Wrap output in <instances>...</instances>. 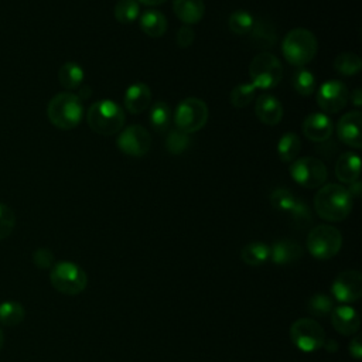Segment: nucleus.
<instances>
[{"label":"nucleus","mask_w":362,"mask_h":362,"mask_svg":"<svg viewBox=\"0 0 362 362\" xmlns=\"http://www.w3.org/2000/svg\"><path fill=\"white\" fill-rule=\"evenodd\" d=\"M314 208L320 218L329 222L344 221L352 209L349 191L339 184H325L314 197Z\"/></svg>","instance_id":"1"},{"label":"nucleus","mask_w":362,"mask_h":362,"mask_svg":"<svg viewBox=\"0 0 362 362\" xmlns=\"http://www.w3.org/2000/svg\"><path fill=\"white\" fill-rule=\"evenodd\" d=\"M47 116L49 122L61 129L71 130L76 127L83 116V105L78 95L61 92L51 98L47 106Z\"/></svg>","instance_id":"2"},{"label":"nucleus","mask_w":362,"mask_h":362,"mask_svg":"<svg viewBox=\"0 0 362 362\" xmlns=\"http://www.w3.org/2000/svg\"><path fill=\"white\" fill-rule=\"evenodd\" d=\"M124 112L113 100L103 99L90 105L86 112V122L89 127L102 136H113L124 126Z\"/></svg>","instance_id":"3"},{"label":"nucleus","mask_w":362,"mask_h":362,"mask_svg":"<svg viewBox=\"0 0 362 362\" xmlns=\"http://www.w3.org/2000/svg\"><path fill=\"white\" fill-rule=\"evenodd\" d=\"M317 49V38L307 28H294L288 31L281 42V52L286 61L294 66H304L311 62Z\"/></svg>","instance_id":"4"},{"label":"nucleus","mask_w":362,"mask_h":362,"mask_svg":"<svg viewBox=\"0 0 362 362\" xmlns=\"http://www.w3.org/2000/svg\"><path fill=\"white\" fill-rule=\"evenodd\" d=\"M52 287L66 296H76L88 286L86 272L72 262H58L49 272Z\"/></svg>","instance_id":"5"},{"label":"nucleus","mask_w":362,"mask_h":362,"mask_svg":"<svg viewBox=\"0 0 362 362\" xmlns=\"http://www.w3.org/2000/svg\"><path fill=\"white\" fill-rule=\"evenodd\" d=\"M250 83L256 89H272L279 85L283 76V66L272 52L257 54L249 65Z\"/></svg>","instance_id":"6"},{"label":"nucleus","mask_w":362,"mask_h":362,"mask_svg":"<svg viewBox=\"0 0 362 362\" xmlns=\"http://www.w3.org/2000/svg\"><path fill=\"white\" fill-rule=\"evenodd\" d=\"M342 246L341 232L331 225H318L308 232L307 249L310 255L318 260L334 257Z\"/></svg>","instance_id":"7"},{"label":"nucleus","mask_w":362,"mask_h":362,"mask_svg":"<svg viewBox=\"0 0 362 362\" xmlns=\"http://www.w3.org/2000/svg\"><path fill=\"white\" fill-rule=\"evenodd\" d=\"M208 106L202 99L185 98L174 112L175 129L189 134L201 130L208 120Z\"/></svg>","instance_id":"8"},{"label":"nucleus","mask_w":362,"mask_h":362,"mask_svg":"<svg viewBox=\"0 0 362 362\" xmlns=\"http://www.w3.org/2000/svg\"><path fill=\"white\" fill-rule=\"evenodd\" d=\"M290 338L301 352H314L322 348L325 332L313 318H298L290 327Z\"/></svg>","instance_id":"9"},{"label":"nucleus","mask_w":362,"mask_h":362,"mask_svg":"<svg viewBox=\"0 0 362 362\" xmlns=\"http://www.w3.org/2000/svg\"><path fill=\"white\" fill-rule=\"evenodd\" d=\"M325 164L315 157H301L291 163L290 175L301 187L317 188L327 180Z\"/></svg>","instance_id":"10"},{"label":"nucleus","mask_w":362,"mask_h":362,"mask_svg":"<svg viewBox=\"0 0 362 362\" xmlns=\"http://www.w3.org/2000/svg\"><path fill=\"white\" fill-rule=\"evenodd\" d=\"M117 147L130 157H143L151 147L150 133L140 124H132L119 134Z\"/></svg>","instance_id":"11"},{"label":"nucleus","mask_w":362,"mask_h":362,"mask_svg":"<svg viewBox=\"0 0 362 362\" xmlns=\"http://www.w3.org/2000/svg\"><path fill=\"white\" fill-rule=\"evenodd\" d=\"M349 99L348 88L344 82L331 79L324 82L317 90V103L327 113H337L342 110Z\"/></svg>","instance_id":"12"},{"label":"nucleus","mask_w":362,"mask_h":362,"mask_svg":"<svg viewBox=\"0 0 362 362\" xmlns=\"http://www.w3.org/2000/svg\"><path fill=\"white\" fill-rule=\"evenodd\" d=\"M331 293L344 304L359 300L362 296V274L358 270H345L339 273L332 281Z\"/></svg>","instance_id":"13"},{"label":"nucleus","mask_w":362,"mask_h":362,"mask_svg":"<svg viewBox=\"0 0 362 362\" xmlns=\"http://www.w3.org/2000/svg\"><path fill=\"white\" fill-rule=\"evenodd\" d=\"M361 124H362V113L359 110H351L341 116L337 123V134L339 141L352 147H362V136H361Z\"/></svg>","instance_id":"14"},{"label":"nucleus","mask_w":362,"mask_h":362,"mask_svg":"<svg viewBox=\"0 0 362 362\" xmlns=\"http://www.w3.org/2000/svg\"><path fill=\"white\" fill-rule=\"evenodd\" d=\"M304 136L315 143L327 141L334 132L331 119L325 113H311L301 124Z\"/></svg>","instance_id":"15"},{"label":"nucleus","mask_w":362,"mask_h":362,"mask_svg":"<svg viewBox=\"0 0 362 362\" xmlns=\"http://www.w3.org/2000/svg\"><path fill=\"white\" fill-rule=\"evenodd\" d=\"M331 324L337 332L342 335H354L358 332L361 320L355 308L348 304H341L331 311Z\"/></svg>","instance_id":"16"},{"label":"nucleus","mask_w":362,"mask_h":362,"mask_svg":"<svg viewBox=\"0 0 362 362\" xmlns=\"http://www.w3.org/2000/svg\"><path fill=\"white\" fill-rule=\"evenodd\" d=\"M255 113L262 123L267 126H274L283 117V105L273 95L263 93L256 99Z\"/></svg>","instance_id":"17"},{"label":"nucleus","mask_w":362,"mask_h":362,"mask_svg":"<svg viewBox=\"0 0 362 362\" xmlns=\"http://www.w3.org/2000/svg\"><path fill=\"white\" fill-rule=\"evenodd\" d=\"M124 107L132 115H139L144 112L151 102V90L143 82L132 83L124 92Z\"/></svg>","instance_id":"18"},{"label":"nucleus","mask_w":362,"mask_h":362,"mask_svg":"<svg viewBox=\"0 0 362 362\" xmlns=\"http://www.w3.org/2000/svg\"><path fill=\"white\" fill-rule=\"evenodd\" d=\"M301 256V245L291 239H280L270 246V259L276 264H290L297 262Z\"/></svg>","instance_id":"19"},{"label":"nucleus","mask_w":362,"mask_h":362,"mask_svg":"<svg viewBox=\"0 0 362 362\" xmlns=\"http://www.w3.org/2000/svg\"><path fill=\"white\" fill-rule=\"evenodd\" d=\"M361 174V158L356 153L345 151L335 163V175L341 182L352 184L359 180Z\"/></svg>","instance_id":"20"},{"label":"nucleus","mask_w":362,"mask_h":362,"mask_svg":"<svg viewBox=\"0 0 362 362\" xmlns=\"http://www.w3.org/2000/svg\"><path fill=\"white\" fill-rule=\"evenodd\" d=\"M173 10L184 24H197L205 14L204 0H174Z\"/></svg>","instance_id":"21"},{"label":"nucleus","mask_w":362,"mask_h":362,"mask_svg":"<svg viewBox=\"0 0 362 362\" xmlns=\"http://www.w3.org/2000/svg\"><path fill=\"white\" fill-rule=\"evenodd\" d=\"M140 28L146 35L158 38L167 31V18L158 10H147L140 17Z\"/></svg>","instance_id":"22"},{"label":"nucleus","mask_w":362,"mask_h":362,"mask_svg":"<svg viewBox=\"0 0 362 362\" xmlns=\"http://www.w3.org/2000/svg\"><path fill=\"white\" fill-rule=\"evenodd\" d=\"M83 76L85 75H83L82 66L74 61L65 62L64 65H61V68L58 71V81L68 90L81 88V85L83 82Z\"/></svg>","instance_id":"23"},{"label":"nucleus","mask_w":362,"mask_h":362,"mask_svg":"<svg viewBox=\"0 0 362 362\" xmlns=\"http://www.w3.org/2000/svg\"><path fill=\"white\" fill-rule=\"evenodd\" d=\"M240 257L243 263L249 266H260L264 264L270 259V246L263 242H252L242 247Z\"/></svg>","instance_id":"24"},{"label":"nucleus","mask_w":362,"mask_h":362,"mask_svg":"<svg viewBox=\"0 0 362 362\" xmlns=\"http://www.w3.org/2000/svg\"><path fill=\"white\" fill-rule=\"evenodd\" d=\"M250 34H252L253 42L262 48H270L277 41L276 28L273 27V24H270L266 20L255 21L253 28L250 30Z\"/></svg>","instance_id":"25"},{"label":"nucleus","mask_w":362,"mask_h":362,"mask_svg":"<svg viewBox=\"0 0 362 362\" xmlns=\"http://www.w3.org/2000/svg\"><path fill=\"white\" fill-rule=\"evenodd\" d=\"M301 140L296 133H286L280 137L277 144V153L281 161L291 163L300 154Z\"/></svg>","instance_id":"26"},{"label":"nucleus","mask_w":362,"mask_h":362,"mask_svg":"<svg viewBox=\"0 0 362 362\" xmlns=\"http://www.w3.org/2000/svg\"><path fill=\"white\" fill-rule=\"evenodd\" d=\"M171 109L165 102H156L150 109V123L156 132H165L171 124Z\"/></svg>","instance_id":"27"},{"label":"nucleus","mask_w":362,"mask_h":362,"mask_svg":"<svg viewBox=\"0 0 362 362\" xmlns=\"http://www.w3.org/2000/svg\"><path fill=\"white\" fill-rule=\"evenodd\" d=\"M25 311L18 301H4L0 304V322L6 327L18 325L24 320Z\"/></svg>","instance_id":"28"},{"label":"nucleus","mask_w":362,"mask_h":362,"mask_svg":"<svg viewBox=\"0 0 362 362\" xmlns=\"http://www.w3.org/2000/svg\"><path fill=\"white\" fill-rule=\"evenodd\" d=\"M362 61L354 52H341L334 59V68L344 76L356 75L361 71Z\"/></svg>","instance_id":"29"},{"label":"nucleus","mask_w":362,"mask_h":362,"mask_svg":"<svg viewBox=\"0 0 362 362\" xmlns=\"http://www.w3.org/2000/svg\"><path fill=\"white\" fill-rule=\"evenodd\" d=\"M140 6L137 0H119L113 8L115 18L122 24L133 23L139 18Z\"/></svg>","instance_id":"30"},{"label":"nucleus","mask_w":362,"mask_h":362,"mask_svg":"<svg viewBox=\"0 0 362 362\" xmlns=\"http://www.w3.org/2000/svg\"><path fill=\"white\" fill-rule=\"evenodd\" d=\"M334 308V300L325 293H315L307 303V311L313 317L324 318L331 314Z\"/></svg>","instance_id":"31"},{"label":"nucleus","mask_w":362,"mask_h":362,"mask_svg":"<svg viewBox=\"0 0 362 362\" xmlns=\"http://www.w3.org/2000/svg\"><path fill=\"white\" fill-rule=\"evenodd\" d=\"M291 82H293V88L296 89V92L301 96L313 95L317 88L315 76L308 69H298L297 72H294Z\"/></svg>","instance_id":"32"},{"label":"nucleus","mask_w":362,"mask_h":362,"mask_svg":"<svg viewBox=\"0 0 362 362\" xmlns=\"http://www.w3.org/2000/svg\"><path fill=\"white\" fill-rule=\"evenodd\" d=\"M255 24V18L250 13L245 11V10H238L233 11L229 18H228V27L232 33L238 34V35H245L249 34L250 30L253 28Z\"/></svg>","instance_id":"33"},{"label":"nucleus","mask_w":362,"mask_h":362,"mask_svg":"<svg viewBox=\"0 0 362 362\" xmlns=\"http://www.w3.org/2000/svg\"><path fill=\"white\" fill-rule=\"evenodd\" d=\"M256 88L250 83V82H243V83H239L236 85L232 90H230V103L238 107V109H242V107H246L255 98L256 95Z\"/></svg>","instance_id":"34"},{"label":"nucleus","mask_w":362,"mask_h":362,"mask_svg":"<svg viewBox=\"0 0 362 362\" xmlns=\"http://www.w3.org/2000/svg\"><path fill=\"white\" fill-rule=\"evenodd\" d=\"M293 225L298 229H304V228H308L313 222V215H311V211L308 208V205L305 202H303L301 199L297 198L296 204L293 205V208L287 212Z\"/></svg>","instance_id":"35"},{"label":"nucleus","mask_w":362,"mask_h":362,"mask_svg":"<svg viewBox=\"0 0 362 362\" xmlns=\"http://www.w3.org/2000/svg\"><path fill=\"white\" fill-rule=\"evenodd\" d=\"M296 201H297V197H294L286 188H276L270 194V202H272L273 208L280 211V212H286L287 214L293 208Z\"/></svg>","instance_id":"36"},{"label":"nucleus","mask_w":362,"mask_h":362,"mask_svg":"<svg viewBox=\"0 0 362 362\" xmlns=\"http://www.w3.org/2000/svg\"><path fill=\"white\" fill-rule=\"evenodd\" d=\"M188 143H189V139H188L187 133H184L178 129H173V130H170V133L167 136L165 147L171 154H181L188 147Z\"/></svg>","instance_id":"37"},{"label":"nucleus","mask_w":362,"mask_h":362,"mask_svg":"<svg viewBox=\"0 0 362 362\" xmlns=\"http://www.w3.org/2000/svg\"><path fill=\"white\" fill-rule=\"evenodd\" d=\"M16 216L10 206L0 202V240L6 239L14 229Z\"/></svg>","instance_id":"38"},{"label":"nucleus","mask_w":362,"mask_h":362,"mask_svg":"<svg viewBox=\"0 0 362 362\" xmlns=\"http://www.w3.org/2000/svg\"><path fill=\"white\" fill-rule=\"evenodd\" d=\"M33 262L40 269H49L54 263V255L47 247H40L33 255Z\"/></svg>","instance_id":"39"},{"label":"nucleus","mask_w":362,"mask_h":362,"mask_svg":"<svg viewBox=\"0 0 362 362\" xmlns=\"http://www.w3.org/2000/svg\"><path fill=\"white\" fill-rule=\"evenodd\" d=\"M195 38V33L189 25H184L177 31V44L181 48H188Z\"/></svg>","instance_id":"40"},{"label":"nucleus","mask_w":362,"mask_h":362,"mask_svg":"<svg viewBox=\"0 0 362 362\" xmlns=\"http://www.w3.org/2000/svg\"><path fill=\"white\" fill-rule=\"evenodd\" d=\"M348 349H349V354H351V356H354L355 359H361V356H362V345H361V337H354L352 339H351V342H349V346H348Z\"/></svg>","instance_id":"41"},{"label":"nucleus","mask_w":362,"mask_h":362,"mask_svg":"<svg viewBox=\"0 0 362 362\" xmlns=\"http://www.w3.org/2000/svg\"><path fill=\"white\" fill-rule=\"evenodd\" d=\"M348 191H349V194H351V197L354 198H358L359 195H361V191H362V184L359 182V180L358 181H355V182H352V184H349V188H346Z\"/></svg>","instance_id":"42"},{"label":"nucleus","mask_w":362,"mask_h":362,"mask_svg":"<svg viewBox=\"0 0 362 362\" xmlns=\"http://www.w3.org/2000/svg\"><path fill=\"white\" fill-rule=\"evenodd\" d=\"M351 100H352V103H354L356 107L361 106V103H362V90H361L359 88H356V89L351 93Z\"/></svg>","instance_id":"43"},{"label":"nucleus","mask_w":362,"mask_h":362,"mask_svg":"<svg viewBox=\"0 0 362 362\" xmlns=\"http://www.w3.org/2000/svg\"><path fill=\"white\" fill-rule=\"evenodd\" d=\"M322 346H325L329 352H334V351H337V342L335 341H332V339H325L324 341V345Z\"/></svg>","instance_id":"44"},{"label":"nucleus","mask_w":362,"mask_h":362,"mask_svg":"<svg viewBox=\"0 0 362 362\" xmlns=\"http://www.w3.org/2000/svg\"><path fill=\"white\" fill-rule=\"evenodd\" d=\"M90 93H92V89L90 88H88V86H82V88H79V99L81 98H88V96H90Z\"/></svg>","instance_id":"45"},{"label":"nucleus","mask_w":362,"mask_h":362,"mask_svg":"<svg viewBox=\"0 0 362 362\" xmlns=\"http://www.w3.org/2000/svg\"><path fill=\"white\" fill-rule=\"evenodd\" d=\"M139 1L143 3V4H146V6H158V4L164 3L165 0H139Z\"/></svg>","instance_id":"46"},{"label":"nucleus","mask_w":362,"mask_h":362,"mask_svg":"<svg viewBox=\"0 0 362 362\" xmlns=\"http://www.w3.org/2000/svg\"><path fill=\"white\" fill-rule=\"evenodd\" d=\"M3 344H4V335H3V331H1V328H0V351H1V348H3Z\"/></svg>","instance_id":"47"}]
</instances>
